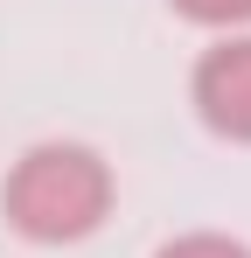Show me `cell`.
Listing matches in <instances>:
<instances>
[{"mask_svg": "<svg viewBox=\"0 0 251 258\" xmlns=\"http://www.w3.org/2000/svg\"><path fill=\"white\" fill-rule=\"evenodd\" d=\"M112 161L84 140H35L7 181H0V216L28 237V244H77L112 216Z\"/></svg>", "mask_w": 251, "mask_h": 258, "instance_id": "1", "label": "cell"}, {"mask_svg": "<svg viewBox=\"0 0 251 258\" xmlns=\"http://www.w3.org/2000/svg\"><path fill=\"white\" fill-rule=\"evenodd\" d=\"M189 98H196V119H203L216 140L251 147V35H223V42H209L203 56H196Z\"/></svg>", "mask_w": 251, "mask_h": 258, "instance_id": "2", "label": "cell"}, {"mask_svg": "<svg viewBox=\"0 0 251 258\" xmlns=\"http://www.w3.org/2000/svg\"><path fill=\"white\" fill-rule=\"evenodd\" d=\"M154 258H251V244L223 237V230H181V237H167Z\"/></svg>", "mask_w": 251, "mask_h": 258, "instance_id": "3", "label": "cell"}, {"mask_svg": "<svg viewBox=\"0 0 251 258\" xmlns=\"http://www.w3.org/2000/svg\"><path fill=\"white\" fill-rule=\"evenodd\" d=\"M167 7L196 28H244L251 21V0H167Z\"/></svg>", "mask_w": 251, "mask_h": 258, "instance_id": "4", "label": "cell"}]
</instances>
